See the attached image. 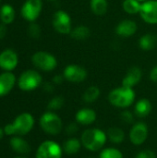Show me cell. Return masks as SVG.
<instances>
[{"label":"cell","mask_w":157,"mask_h":158,"mask_svg":"<svg viewBox=\"0 0 157 158\" xmlns=\"http://www.w3.org/2000/svg\"><path fill=\"white\" fill-rule=\"evenodd\" d=\"M135 92L133 88L126 87L121 85L110 91L108 94V102L115 107L118 108H127L135 101Z\"/></svg>","instance_id":"6da1fadb"},{"label":"cell","mask_w":157,"mask_h":158,"mask_svg":"<svg viewBox=\"0 0 157 158\" xmlns=\"http://www.w3.org/2000/svg\"><path fill=\"white\" fill-rule=\"evenodd\" d=\"M107 141L106 133L100 129L85 130L81 137V144L91 152H97L103 149Z\"/></svg>","instance_id":"7a4b0ae2"},{"label":"cell","mask_w":157,"mask_h":158,"mask_svg":"<svg viewBox=\"0 0 157 158\" xmlns=\"http://www.w3.org/2000/svg\"><path fill=\"white\" fill-rule=\"evenodd\" d=\"M34 126V118L30 113H22L19 115L12 123L7 124L4 128L6 135H26Z\"/></svg>","instance_id":"3957f363"},{"label":"cell","mask_w":157,"mask_h":158,"mask_svg":"<svg viewBox=\"0 0 157 158\" xmlns=\"http://www.w3.org/2000/svg\"><path fill=\"white\" fill-rule=\"evenodd\" d=\"M31 63L32 65L43 71H53L57 67V59L56 57L46 51H38L31 56Z\"/></svg>","instance_id":"277c9868"},{"label":"cell","mask_w":157,"mask_h":158,"mask_svg":"<svg viewBox=\"0 0 157 158\" xmlns=\"http://www.w3.org/2000/svg\"><path fill=\"white\" fill-rule=\"evenodd\" d=\"M40 126L42 130L50 135H57L63 128L62 119L53 111H47L40 118Z\"/></svg>","instance_id":"5b68a950"},{"label":"cell","mask_w":157,"mask_h":158,"mask_svg":"<svg viewBox=\"0 0 157 158\" xmlns=\"http://www.w3.org/2000/svg\"><path fill=\"white\" fill-rule=\"evenodd\" d=\"M42 82L43 78L37 70L28 69L20 74L18 80V86L21 91L31 92L37 89Z\"/></svg>","instance_id":"8992f818"},{"label":"cell","mask_w":157,"mask_h":158,"mask_svg":"<svg viewBox=\"0 0 157 158\" xmlns=\"http://www.w3.org/2000/svg\"><path fill=\"white\" fill-rule=\"evenodd\" d=\"M52 26L54 30L60 34H69L72 30V19L69 14L62 9L56 11L52 18Z\"/></svg>","instance_id":"52a82bcc"},{"label":"cell","mask_w":157,"mask_h":158,"mask_svg":"<svg viewBox=\"0 0 157 158\" xmlns=\"http://www.w3.org/2000/svg\"><path fill=\"white\" fill-rule=\"evenodd\" d=\"M62 74L65 78V81H68L71 83L83 82L88 77L87 69L79 64H69L66 66Z\"/></svg>","instance_id":"ba28073f"},{"label":"cell","mask_w":157,"mask_h":158,"mask_svg":"<svg viewBox=\"0 0 157 158\" xmlns=\"http://www.w3.org/2000/svg\"><path fill=\"white\" fill-rule=\"evenodd\" d=\"M43 9V0H26L21 6L20 13L22 18L29 21L34 22Z\"/></svg>","instance_id":"9c48e42d"},{"label":"cell","mask_w":157,"mask_h":158,"mask_svg":"<svg viewBox=\"0 0 157 158\" xmlns=\"http://www.w3.org/2000/svg\"><path fill=\"white\" fill-rule=\"evenodd\" d=\"M62 154V147L57 143L48 140L39 145L35 158H61Z\"/></svg>","instance_id":"30bf717a"},{"label":"cell","mask_w":157,"mask_h":158,"mask_svg":"<svg viewBox=\"0 0 157 158\" xmlns=\"http://www.w3.org/2000/svg\"><path fill=\"white\" fill-rule=\"evenodd\" d=\"M141 19L149 25H157V0H147L142 3Z\"/></svg>","instance_id":"8fae6325"},{"label":"cell","mask_w":157,"mask_h":158,"mask_svg":"<svg viewBox=\"0 0 157 158\" xmlns=\"http://www.w3.org/2000/svg\"><path fill=\"white\" fill-rule=\"evenodd\" d=\"M148 127L143 122L134 123L130 131V140L136 146L142 145L148 138Z\"/></svg>","instance_id":"7c38bea8"},{"label":"cell","mask_w":157,"mask_h":158,"mask_svg":"<svg viewBox=\"0 0 157 158\" xmlns=\"http://www.w3.org/2000/svg\"><path fill=\"white\" fill-rule=\"evenodd\" d=\"M19 63V56L12 49H5L0 53V69L5 71H11L16 69Z\"/></svg>","instance_id":"4fadbf2b"},{"label":"cell","mask_w":157,"mask_h":158,"mask_svg":"<svg viewBox=\"0 0 157 158\" xmlns=\"http://www.w3.org/2000/svg\"><path fill=\"white\" fill-rule=\"evenodd\" d=\"M137 31L138 24L136 23V21L130 19H125L119 21L115 28V33L122 38H130L133 36L137 32Z\"/></svg>","instance_id":"5bb4252c"},{"label":"cell","mask_w":157,"mask_h":158,"mask_svg":"<svg viewBox=\"0 0 157 158\" xmlns=\"http://www.w3.org/2000/svg\"><path fill=\"white\" fill-rule=\"evenodd\" d=\"M142 78H143L142 69L138 66H132L127 70L124 78L122 79L121 85L133 88L137 84L140 83V81H142Z\"/></svg>","instance_id":"9a60e30c"},{"label":"cell","mask_w":157,"mask_h":158,"mask_svg":"<svg viewBox=\"0 0 157 158\" xmlns=\"http://www.w3.org/2000/svg\"><path fill=\"white\" fill-rule=\"evenodd\" d=\"M16 83V77L10 71H5L0 74V97L5 96L11 92Z\"/></svg>","instance_id":"2e32d148"},{"label":"cell","mask_w":157,"mask_h":158,"mask_svg":"<svg viewBox=\"0 0 157 158\" xmlns=\"http://www.w3.org/2000/svg\"><path fill=\"white\" fill-rule=\"evenodd\" d=\"M75 118H76L77 123L84 125V126H88V125H91V124L94 123V121L97 118V115H96V112L93 109L84 107V108L80 109L76 113Z\"/></svg>","instance_id":"e0dca14e"},{"label":"cell","mask_w":157,"mask_h":158,"mask_svg":"<svg viewBox=\"0 0 157 158\" xmlns=\"http://www.w3.org/2000/svg\"><path fill=\"white\" fill-rule=\"evenodd\" d=\"M139 47L143 51H152L157 46V35L154 33H145L138 40Z\"/></svg>","instance_id":"ac0fdd59"},{"label":"cell","mask_w":157,"mask_h":158,"mask_svg":"<svg viewBox=\"0 0 157 158\" xmlns=\"http://www.w3.org/2000/svg\"><path fill=\"white\" fill-rule=\"evenodd\" d=\"M9 144L11 148L18 154L27 155L31 152V146L29 143L20 137H18V136L12 137L9 141Z\"/></svg>","instance_id":"d6986e66"},{"label":"cell","mask_w":157,"mask_h":158,"mask_svg":"<svg viewBox=\"0 0 157 158\" xmlns=\"http://www.w3.org/2000/svg\"><path fill=\"white\" fill-rule=\"evenodd\" d=\"M152 111V103L147 98H142L136 102L134 113L138 118H145Z\"/></svg>","instance_id":"ffe728a7"},{"label":"cell","mask_w":157,"mask_h":158,"mask_svg":"<svg viewBox=\"0 0 157 158\" xmlns=\"http://www.w3.org/2000/svg\"><path fill=\"white\" fill-rule=\"evenodd\" d=\"M91 35V30L86 25H78L73 27L69 36L76 41H84L87 40Z\"/></svg>","instance_id":"44dd1931"},{"label":"cell","mask_w":157,"mask_h":158,"mask_svg":"<svg viewBox=\"0 0 157 158\" xmlns=\"http://www.w3.org/2000/svg\"><path fill=\"white\" fill-rule=\"evenodd\" d=\"M90 8L95 16L102 17L108 10L107 0H90Z\"/></svg>","instance_id":"7402d4cb"},{"label":"cell","mask_w":157,"mask_h":158,"mask_svg":"<svg viewBox=\"0 0 157 158\" xmlns=\"http://www.w3.org/2000/svg\"><path fill=\"white\" fill-rule=\"evenodd\" d=\"M15 9L9 4H5L0 8V19L2 23L7 25L13 22L15 19Z\"/></svg>","instance_id":"603a6c76"},{"label":"cell","mask_w":157,"mask_h":158,"mask_svg":"<svg viewBox=\"0 0 157 158\" xmlns=\"http://www.w3.org/2000/svg\"><path fill=\"white\" fill-rule=\"evenodd\" d=\"M81 145L82 144H81V140H78L76 138H69L64 143L62 149H63V152H65L67 155L72 156L80 152Z\"/></svg>","instance_id":"cb8c5ba5"},{"label":"cell","mask_w":157,"mask_h":158,"mask_svg":"<svg viewBox=\"0 0 157 158\" xmlns=\"http://www.w3.org/2000/svg\"><path fill=\"white\" fill-rule=\"evenodd\" d=\"M106 136L111 143L116 144L121 143L125 140V132L123 131L122 129L118 127H113L108 129L106 132Z\"/></svg>","instance_id":"d4e9b609"},{"label":"cell","mask_w":157,"mask_h":158,"mask_svg":"<svg viewBox=\"0 0 157 158\" xmlns=\"http://www.w3.org/2000/svg\"><path fill=\"white\" fill-rule=\"evenodd\" d=\"M101 92L99 87L95 86V85H92L89 86L83 93L82 94V100L87 103V104H92L94 103L100 96Z\"/></svg>","instance_id":"484cf974"},{"label":"cell","mask_w":157,"mask_h":158,"mask_svg":"<svg viewBox=\"0 0 157 158\" xmlns=\"http://www.w3.org/2000/svg\"><path fill=\"white\" fill-rule=\"evenodd\" d=\"M142 3L138 0H123L122 8L129 15L140 14Z\"/></svg>","instance_id":"4316f807"},{"label":"cell","mask_w":157,"mask_h":158,"mask_svg":"<svg viewBox=\"0 0 157 158\" xmlns=\"http://www.w3.org/2000/svg\"><path fill=\"white\" fill-rule=\"evenodd\" d=\"M99 158H123V154L121 153L120 150L114 148V147H109L103 149L100 154Z\"/></svg>","instance_id":"83f0119b"},{"label":"cell","mask_w":157,"mask_h":158,"mask_svg":"<svg viewBox=\"0 0 157 158\" xmlns=\"http://www.w3.org/2000/svg\"><path fill=\"white\" fill-rule=\"evenodd\" d=\"M64 104H65V99L62 96L57 95V96L53 97L49 101V103L47 105V108H48L49 111H53L54 112V111L61 109L63 107Z\"/></svg>","instance_id":"f1b7e54d"},{"label":"cell","mask_w":157,"mask_h":158,"mask_svg":"<svg viewBox=\"0 0 157 158\" xmlns=\"http://www.w3.org/2000/svg\"><path fill=\"white\" fill-rule=\"evenodd\" d=\"M28 33L29 35L33 38V39H38L41 36L42 31L40 26L34 21V22H31L29 27H28Z\"/></svg>","instance_id":"f546056e"},{"label":"cell","mask_w":157,"mask_h":158,"mask_svg":"<svg viewBox=\"0 0 157 158\" xmlns=\"http://www.w3.org/2000/svg\"><path fill=\"white\" fill-rule=\"evenodd\" d=\"M121 120L127 124H132L134 122V115L129 110H124L120 115Z\"/></svg>","instance_id":"4dcf8cb0"},{"label":"cell","mask_w":157,"mask_h":158,"mask_svg":"<svg viewBox=\"0 0 157 158\" xmlns=\"http://www.w3.org/2000/svg\"><path fill=\"white\" fill-rule=\"evenodd\" d=\"M136 158H156V155L154 151L146 149L139 152L136 156Z\"/></svg>","instance_id":"1f68e13d"},{"label":"cell","mask_w":157,"mask_h":158,"mask_svg":"<svg viewBox=\"0 0 157 158\" xmlns=\"http://www.w3.org/2000/svg\"><path fill=\"white\" fill-rule=\"evenodd\" d=\"M78 130H79V127H78L77 122H71L66 127V133L68 135H73L78 131Z\"/></svg>","instance_id":"d6a6232c"},{"label":"cell","mask_w":157,"mask_h":158,"mask_svg":"<svg viewBox=\"0 0 157 158\" xmlns=\"http://www.w3.org/2000/svg\"><path fill=\"white\" fill-rule=\"evenodd\" d=\"M149 78H150L151 81H153L154 83H157V64L152 68V69L149 73Z\"/></svg>","instance_id":"836d02e7"},{"label":"cell","mask_w":157,"mask_h":158,"mask_svg":"<svg viewBox=\"0 0 157 158\" xmlns=\"http://www.w3.org/2000/svg\"><path fill=\"white\" fill-rule=\"evenodd\" d=\"M64 81H65V78H64L63 74H57V75L54 76V78H53V80H52V82H53L54 84L58 85V84H61Z\"/></svg>","instance_id":"e575fe53"},{"label":"cell","mask_w":157,"mask_h":158,"mask_svg":"<svg viewBox=\"0 0 157 158\" xmlns=\"http://www.w3.org/2000/svg\"><path fill=\"white\" fill-rule=\"evenodd\" d=\"M54 83L53 82H45L43 84V90L46 93H52L54 92Z\"/></svg>","instance_id":"d590c367"},{"label":"cell","mask_w":157,"mask_h":158,"mask_svg":"<svg viewBox=\"0 0 157 158\" xmlns=\"http://www.w3.org/2000/svg\"><path fill=\"white\" fill-rule=\"evenodd\" d=\"M6 34V24L2 23L0 24V40L3 39Z\"/></svg>","instance_id":"8d00e7d4"},{"label":"cell","mask_w":157,"mask_h":158,"mask_svg":"<svg viewBox=\"0 0 157 158\" xmlns=\"http://www.w3.org/2000/svg\"><path fill=\"white\" fill-rule=\"evenodd\" d=\"M4 133H5V132H4V130L0 128V140L3 138V136H4Z\"/></svg>","instance_id":"74e56055"},{"label":"cell","mask_w":157,"mask_h":158,"mask_svg":"<svg viewBox=\"0 0 157 158\" xmlns=\"http://www.w3.org/2000/svg\"><path fill=\"white\" fill-rule=\"evenodd\" d=\"M138 1H140L141 3H143V2H145V1H147V0H138Z\"/></svg>","instance_id":"f35d334b"},{"label":"cell","mask_w":157,"mask_h":158,"mask_svg":"<svg viewBox=\"0 0 157 158\" xmlns=\"http://www.w3.org/2000/svg\"><path fill=\"white\" fill-rule=\"evenodd\" d=\"M15 158H27V157H20V156H19V157H15Z\"/></svg>","instance_id":"ab89813d"},{"label":"cell","mask_w":157,"mask_h":158,"mask_svg":"<svg viewBox=\"0 0 157 158\" xmlns=\"http://www.w3.org/2000/svg\"><path fill=\"white\" fill-rule=\"evenodd\" d=\"M49 1H55V0H49Z\"/></svg>","instance_id":"60d3db41"},{"label":"cell","mask_w":157,"mask_h":158,"mask_svg":"<svg viewBox=\"0 0 157 158\" xmlns=\"http://www.w3.org/2000/svg\"><path fill=\"white\" fill-rule=\"evenodd\" d=\"M88 158H94V157H88Z\"/></svg>","instance_id":"b9f144b4"},{"label":"cell","mask_w":157,"mask_h":158,"mask_svg":"<svg viewBox=\"0 0 157 158\" xmlns=\"http://www.w3.org/2000/svg\"><path fill=\"white\" fill-rule=\"evenodd\" d=\"M0 1H1V0H0Z\"/></svg>","instance_id":"7bdbcfd3"}]
</instances>
